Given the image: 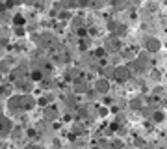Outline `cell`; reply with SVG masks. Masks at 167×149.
Segmentation results:
<instances>
[{
    "label": "cell",
    "mask_w": 167,
    "mask_h": 149,
    "mask_svg": "<svg viewBox=\"0 0 167 149\" xmlns=\"http://www.w3.org/2000/svg\"><path fill=\"white\" fill-rule=\"evenodd\" d=\"M121 145H122L121 142H115V144H111V149H121Z\"/></svg>",
    "instance_id": "cell-6"
},
{
    "label": "cell",
    "mask_w": 167,
    "mask_h": 149,
    "mask_svg": "<svg viewBox=\"0 0 167 149\" xmlns=\"http://www.w3.org/2000/svg\"><path fill=\"white\" fill-rule=\"evenodd\" d=\"M97 90L98 91H108V82L106 80H98L97 82Z\"/></svg>",
    "instance_id": "cell-4"
},
{
    "label": "cell",
    "mask_w": 167,
    "mask_h": 149,
    "mask_svg": "<svg viewBox=\"0 0 167 149\" xmlns=\"http://www.w3.org/2000/svg\"><path fill=\"white\" fill-rule=\"evenodd\" d=\"M147 49L149 50H158L160 49V41L158 39H147Z\"/></svg>",
    "instance_id": "cell-2"
},
{
    "label": "cell",
    "mask_w": 167,
    "mask_h": 149,
    "mask_svg": "<svg viewBox=\"0 0 167 149\" xmlns=\"http://www.w3.org/2000/svg\"><path fill=\"white\" fill-rule=\"evenodd\" d=\"M15 23L20 24V23H24V19H22V17H15Z\"/></svg>",
    "instance_id": "cell-8"
},
{
    "label": "cell",
    "mask_w": 167,
    "mask_h": 149,
    "mask_svg": "<svg viewBox=\"0 0 167 149\" xmlns=\"http://www.w3.org/2000/svg\"><path fill=\"white\" fill-rule=\"evenodd\" d=\"M115 74H117V78H119V80H126V78H128V69L119 67V69H115Z\"/></svg>",
    "instance_id": "cell-1"
},
{
    "label": "cell",
    "mask_w": 167,
    "mask_h": 149,
    "mask_svg": "<svg viewBox=\"0 0 167 149\" xmlns=\"http://www.w3.org/2000/svg\"><path fill=\"white\" fill-rule=\"evenodd\" d=\"M41 77H43V74H41L39 71H33V73H32V78H33V80H39Z\"/></svg>",
    "instance_id": "cell-5"
},
{
    "label": "cell",
    "mask_w": 167,
    "mask_h": 149,
    "mask_svg": "<svg viewBox=\"0 0 167 149\" xmlns=\"http://www.w3.org/2000/svg\"><path fill=\"white\" fill-rule=\"evenodd\" d=\"M20 103H22V108H32V104H33L32 97H20Z\"/></svg>",
    "instance_id": "cell-3"
},
{
    "label": "cell",
    "mask_w": 167,
    "mask_h": 149,
    "mask_svg": "<svg viewBox=\"0 0 167 149\" xmlns=\"http://www.w3.org/2000/svg\"><path fill=\"white\" fill-rule=\"evenodd\" d=\"M154 118H156V121H162V119H163V114H156Z\"/></svg>",
    "instance_id": "cell-7"
}]
</instances>
